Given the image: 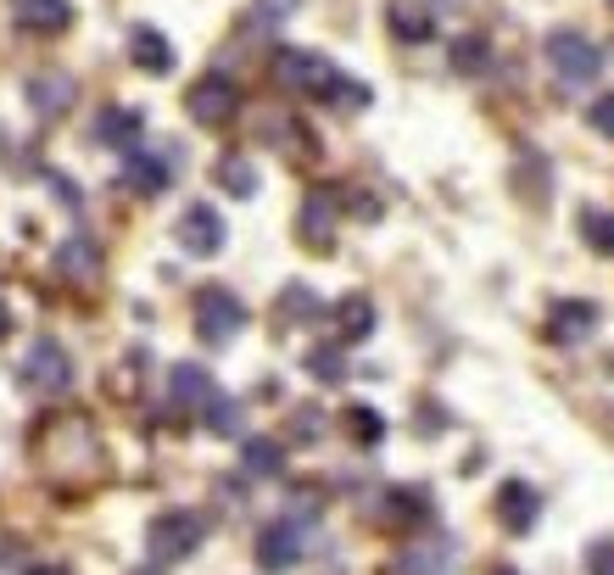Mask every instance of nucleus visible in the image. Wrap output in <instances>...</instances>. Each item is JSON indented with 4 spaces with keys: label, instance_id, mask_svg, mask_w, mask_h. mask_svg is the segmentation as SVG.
Instances as JSON below:
<instances>
[{
    "label": "nucleus",
    "instance_id": "4be33fe9",
    "mask_svg": "<svg viewBox=\"0 0 614 575\" xmlns=\"http://www.w3.org/2000/svg\"><path fill=\"white\" fill-rule=\"evenodd\" d=\"M492 57V45H486V34H463L458 45H453V68L458 73H469V68H481Z\"/></svg>",
    "mask_w": 614,
    "mask_h": 575
},
{
    "label": "nucleus",
    "instance_id": "39448f33",
    "mask_svg": "<svg viewBox=\"0 0 614 575\" xmlns=\"http://www.w3.org/2000/svg\"><path fill=\"white\" fill-rule=\"evenodd\" d=\"M202 531H207V525H202V514H162L157 525H152V553L157 559H184V553H191L196 542H202Z\"/></svg>",
    "mask_w": 614,
    "mask_h": 575
},
{
    "label": "nucleus",
    "instance_id": "9b49d317",
    "mask_svg": "<svg viewBox=\"0 0 614 575\" xmlns=\"http://www.w3.org/2000/svg\"><path fill=\"white\" fill-rule=\"evenodd\" d=\"M73 101H79V84H73L68 73H39V79H28V107H34V112L57 118V112H68Z\"/></svg>",
    "mask_w": 614,
    "mask_h": 575
},
{
    "label": "nucleus",
    "instance_id": "bb28decb",
    "mask_svg": "<svg viewBox=\"0 0 614 575\" xmlns=\"http://www.w3.org/2000/svg\"><path fill=\"white\" fill-rule=\"evenodd\" d=\"M246 469L252 475H274L279 469V447L274 442H246Z\"/></svg>",
    "mask_w": 614,
    "mask_h": 575
},
{
    "label": "nucleus",
    "instance_id": "aec40b11",
    "mask_svg": "<svg viewBox=\"0 0 614 575\" xmlns=\"http://www.w3.org/2000/svg\"><path fill=\"white\" fill-rule=\"evenodd\" d=\"M336 319H341V335H347V342H363V335L374 330V302H369V297H347Z\"/></svg>",
    "mask_w": 614,
    "mask_h": 575
},
{
    "label": "nucleus",
    "instance_id": "423d86ee",
    "mask_svg": "<svg viewBox=\"0 0 614 575\" xmlns=\"http://www.w3.org/2000/svg\"><path fill=\"white\" fill-rule=\"evenodd\" d=\"M241 324H246V308L234 302L229 291H218V285H213V291H202V302H196V330L207 335V342H229Z\"/></svg>",
    "mask_w": 614,
    "mask_h": 575
},
{
    "label": "nucleus",
    "instance_id": "72a5a7b5",
    "mask_svg": "<svg viewBox=\"0 0 614 575\" xmlns=\"http://www.w3.org/2000/svg\"><path fill=\"white\" fill-rule=\"evenodd\" d=\"M497 575H514V570H497Z\"/></svg>",
    "mask_w": 614,
    "mask_h": 575
},
{
    "label": "nucleus",
    "instance_id": "0eeeda50",
    "mask_svg": "<svg viewBox=\"0 0 614 575\" xmlns=\"http://www.w3.org/2000/svg\"><path fill=\"white\" fill-rule=\"evenodd\" d=\"M179 247L184 252H196V257H207V252H218L224 247V218L207 207V202H196V207H184L179 213Z\"/></svg>",
    "mask_w": 614,
    "mask_h": 575
},
{
    "label": "nucleus",
    "instance_id": "f257e3e1",
    "mask_svg": "<svg viewBox=\"0 0 614 575\" xmlns=\"http://www.w3.org/2000/svg\"><path fill=\"white\" fill-rule=\"evenodd\" d=\"M547 62H553V73H558V84H564V89H587V84L603 73L598 45H592L587 34H576V28L547 34Z\"/></svg>",
    "mask_w": 614,
    "mask_h": 575
},
{
    "label": "nucleus",
    "instance_id": "ddd939ff",
    "mask_svg": "<svg viewBox=\"0 0 614 575\" xmlns=\"http://www.w3.org/2000/svg\"><path fill=\"white\" fill-rule=\"evenodd\" d=\"M168 386H173V403H184V408H207L218 392H213V374L207 369H196V363H179L173 374H168Z\"/></svg>",
    "mask_w": 614,
    "mask_h": 575
},
{
    "label": "nucleus",
    "instance_id": "473e14b6",
    "mask_svg": "<svg viewBox=\"0 0 614 575\" xmlns=\"http://www.w3.org/2000/svg\"><path fill=\"white\" fill-rule=\"evenodd\" d=\"M28 575H68L62 564H39V570H28Z\"/></svg>",
    "mask_w": 614,
    "mask_h": 575
},
{
    "label": "nucleus",
    "instance_id": "2f4dec72",
    "mask_svg": "<svg viewBox=\"0 0 614 575\" xmlns=\"http://www.w3.org/2000/svg\"><path fill=\"white\" fill-rule=\"evenodd\" d=\"M12 335V313H7V302H0V342Z\"/></svg>",
    "mask_w": 614,
    "mask_h": 575
},
{
    "label": "nucleus",
    "instance_id": "dca6fc26",
    "mask_svg": "<svg viewBox=\"0 0 614 575\" xmlns=\"http://www.w3.org/2000/svg\"><path fill=\"white\" fill-rule=\"evenodd\" d=\"M592 324H598V308L592 302H564V308H553V335H558V342H587Z\"/></svg>",
    "mask_w": 614,
    "mask_h": 575
},
{
    "label": "nucleus",
    "instance_id": "c85d7f7f",
    "mask_svg": "<svg viewBox=\"0 0 614 575\" xmlns=\"http://www.w3.org/2000/svg\"><path fill=\"white\" fill-rule=\"evenodd\" d=\"M592 129L614 140V89H609V95H598V101H592Z\"/></svg>",
    "mask_w": 614,
    "mask_h": 575
},
{
    "label": "nucleus",
    "instance_id": "6ab92c4d",
    "mask_svg": "<svg viewBox=\"0 0 614 575\" xmlns=\"http://www.w3.org/2000/svg\"><path fill=\"white\" fill-rule=\"evenodd\" d=\"M497 503H503V519H508V531H526V525L537 519V492H531V487H519V481H508Z\"/></svg>",
    "mask_w": 614,
    "mask_h": 575
},
{
    "label": "nucleus",
    "instance_id": "cd10ccee",
    "mask_svg": "<svg viewBox=\"0 0 614 575\" xmlns=\"http://www.w3.org/2000/svg\"><path fill=\"white\" fill-rule=\"evenodd\" d=\"M286 313L291 319H313L318 313V297L308 291V285H291V291H286Z\"/></svg>",
    "mask_w": 614,
    "mask_h": 575
},
{
    "label": "nucleus",
    "instance_id": "393cba45",
    "mask_svg": "<svg viewBox=\"0 0 614 575\" xmlns=\"http://www.w3.org/2000/svg\"><path fill=\"white\" fill-rule=\"evenodd\" d=\"M347 430H352L358 442H381L386 424H381V414H374V408H352V414H347Z\"/></svg>",
    "mask_w": 614,
    "mask_h": 575
},
{
    "label": "nucleus",
    "instance_id": "5701e85b",
    "mask_svg": "<svg viewBox=\"0 0 614 575\" xmlns=\"http://www.w3.org/2000/svg\"><path fill=\"white\" fill-rule=\"evenodd\" d=\"M581 229H587V241H592L598 252H609V247H614V218H609V213H598V207H592V213H581Z\"/></svg>",
    "mask_w": 614,
    "mask_h": 575
},
{
    "label": "nucleus",
    "instance_id": "b1692460",
    "mask_svg": "<svg viewBox=\"0 0 614 575\" xmlns=\"http://www.w3.org/2000/svg\"><path fill=\"white\" fill-rule=\"evenodd\" d=\"M308 369H313L318 380H341V374H347V358H341L336 347H318V352H308Z\"/></svg>",
    "mask_w": 614,
    "mask_h": 575
},
{
    "label": "nucleus",
    "instance_id": "a878e982",
    "mask_svg": "<svg viewBox=\"0 0 614 575\" xmlns=\"http://www.w3.org/2000/svg\"><path fill=\"white\" fill-rule=\"evenodd\" d=\"M324 95H329L336 107H363V101H369V89H363V84H347V73L329 79V89H324Z\"/></svg>",
    "mask_w": 614,
    "mask_h": 575
},
{
    "label": "nucleus",
    "instance_id": "f8f14e48",
    "mask_svg": "<svg viewBox=\"0 0 614 575\" xmlns=\"http://www.w3.org/2000/svg\"><path fill=\"white\" fill-rule=\"evenodd\" d=\"M12 17H17V28H28V34H62V28L73 23V7H68V0H17Z\"/></svg>",
    "mask_w": 614,
    "mask_h": 575
},
{
    "label": "nucleus",
    "instance_id": "c756f323",
    "mask_svg": "<svg viewBox=\"0 0 614 575\" xmlns=\"http://www.w3.org/2000/svg\"><path fill=\"white\" fill-rule=\"evenodd\" d=\"M257 7H263V17H291L302 0H257Z\"/></svg>",
    "mask_w": 614,
    "mask_h": 575
},
{
    "label": "nucleus",
    "instance_id": "20e7f679",
    "mask_svg": "<svg viewBox=\"0 0 614 575\" xmlns=\"http://www.w3.org/2000/svg\"><path fill=\"white\" fill-rule=\"evenodd\" d=\"M274 79L286 89H302V95H324L329 79H336V68H329L318 51H279L274 57Z\"/></svg>",
    "mask_w": 614,
    "mask_h": 575
},
{
    "label": "nucleus",
    "instance_id": "4468645a",
    "mask_svg": "<svg viewBox=\"0 0 614 575\" xmlns=\"http://www.w3.org/2000/svg\"><path fill=\"white\" fill-rule=\"evenodd\" d=\"M129 57H134V68H146V73H168L173 68V45L157 28H134L129 34Z\"/></svg>",
    "mask_w": 614,
    "mask_h": 575
},
{
    "label": "nucleus",
    "instance_id": "f3484780",
    "mask_svg": "<svg viewBox=\"0 0 614 575\" xmlns=\"http://www.w3.org/2000/svg\"><path fill=\"white\" fill-rule=\"evenodd\" d=\"M140 129H146V123H140V112H129V107H107V112H101V123H96V140H101V146H134Z\"/></svg>",
    "mask_w": 614,
    "mask_h": 575
},
{
    "label": "nucleus",
    "instance_id": "9d476101",
    "mask_svg": "<svg viewBox=\"0 0 614 575\" xmlns=\"http://www.w3.org/2000/svg\"><path fill=\"white\" fill-rule=\"evenodd\" d=\"M386 28H392L402 45L436 39V17H431V7H419V0H392V7H386Z\"/></svg>",
    "mask_w": 614,
    "mask_h": 575
},
{
    "label": "nucleus",
    "instance_id": "6e6552de",
    "mask_svg": "<svg viewBox=\"0 0 614 575\" xmlns=\"http://www.w3.org/2000/svg\"><path fill=\"white\" fill-rule=\"evenodd\" d=\"M302 559V531H297V519H279L268 525V531L257 537V564L263 570H291Z\"/></svg>",
    "mask_w": 614,
    "mask_h": 575
},
{
    "label": "nucleus",
    "instance_id": "7ed1b4c3",
    "mask_svg": "<svg viewBox=\"0 0 614 575\" xmlns=\"http://www.w3.org/2000/svg\"><path fill=\"white\" fill-rule=\"evenodd\" d=\"M23 380H28L34 392L57 397V392H68V386H73V358H68L57 342H34V347H28V358H23Z\"/></svg>",
    "mask_w": 614,
    "mask_h": 575
},
{
    "label": "nucleus",
    "instance_id": "2eb2a0df",
    "mask_svg": "<svg viewBox=\"0 0 614 575\" xmlns=\"http://www.w3.org/2000/svg\"><path fill=\"white\" fill-rule=\"evenodd\" d=\"M123 184H129V190H140V196H157V190H168V184H173V168H168L162 157H129Z\"/></svg>",
    "mask_w": 614,
    "mask_h": 575
},
{
    "label": "nucleus",
    "instance_id": "7c9ffc66",
    "mask_svg": "<svg viewBox=\"0 0 614 575\" xmlns=\"http://www.w3.org/2000/svg\"><path fill=\"white\" fill-rule=\"evenodd\" d=\"M592 575H614V542H603V548L592 553Z\"/></svg>",
    "mask_w": 614,
    "mask_h": 575
},
{
    "label": "nucleus",
    "instance_id": "1a4fd4ad",
    "mask_svg": "<svg viewBox=\"0 0 614 575\" xmlns=\"http://www.w3.org/2000/svg\"><path fill=\"white\" fill-rule=\"evenodd\" d=\"M341 202H336V190H308V202H302V213H297V229H302V241H313V247H324L329 235H336V213Z\"/></svg>",
    "mask_w": 614,
    "mask_h": 575
},
{
    "label": "nucleus",
    "instance_id": "a211bd4d",
    "mask_svg": "<svg viewBox=\"0 0 614 575\" xmlns=\"http://www.w3.org/2000/svg\"><path fill=\"white\" fill-rule=\"evenodd\" d=\"M57 268L68 274V279H96V268H101V257H96V247L84 241H62V252H57Z\"/></svg>",
    "mask_w": 614,
    "mask_h": 575
},
{
    "label": "nucleus",
    "instance_id": "412c9836",
    "mask_svg": "<svg viewBox=\"0 0 614 575\" xmlns=\"http://www.w3.org/2000/svg\"><path fill=\"white\" fill-rule=\"evenodd\" d=\"M218 184L229 190V196H252V190H257V168L246 157H224L218 163Z\"/></svg>",
    "mask_w": 614,
    "mask_h": 575
},
{
    "label": "nucleus",
    "instance_id": "f03ea898",
    "mask_svg": "<svg viewBox=\"0 0 614 575\" xmlns=\"http://www.w3.org/2000/svg\"><path fill=\"white\" fill-rule=\"evenodd\" d=\"M184 112H191L202 129H224V123H234V112H241V89H234V79H224V73H207L202 84H191V95H184Z\"/></svg>",
    "mask_w": 614,
    "mask_h": 575
}]
</instances>
